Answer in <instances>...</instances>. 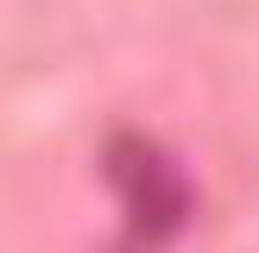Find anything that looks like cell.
I'll return each instance as SVG.
<instances>
[{
    "label": "cell",
    "instance_id": "cell-1",
    "mask_svg": "<svg viewBox=\"0 0 259 253\" xmlns=\"http://www.w3.org/2000/svg\"><path fill=\"white\" fill-rule=\"evenodd\" d=\"M108 184L126 196V222H133V247H164L190 215V184L171 164V152H158L139 133H114L101 152Z\"/></svg>",
    "mask_w": 259,
    "mask_h": 253
}]
</instances>
